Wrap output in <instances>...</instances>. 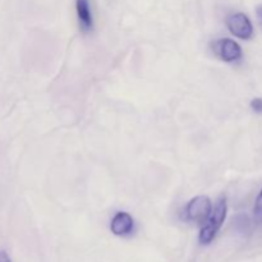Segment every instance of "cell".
I'll list each match as a JSON object with an SVG mask.
<instances>
[{
	"label": "cell",
	"instance_id": "1",
	"mask_svg": "<svg viewBox=\"0 0 262 262\" xmlns=\"http://www.w3.org/2000/svg\"><path fill=\"white\" fill-rule=\"evenodd\" d=\"M225 217H227V201L222 197L216 201L214 209L211 210V214L209 215L201 232H200L199 238L201 245H210L215 239L223 223L225 222Z\"/></svg>",
	"mask_w": 262,
	"mask_h": 262
},
{
	"label": "cell",
	"instance_id": "5",
	"mask_svg": "<svg viewBox=\"0 0 262 262\" xmlns=\"http://www.w3.org/2000/svg\"><path fill=\"white\" fill-rule=\"evenodd\" d=\"M133 223L132 216H130L128 212H117L114 215L112 220V224H110V229L112 233H114L115 235H119V237H124L132 233L133 230Z\"/></svg>",
	"mask_w": 262,
	"mask_h": 262
},
{
	"label": "cell",
	"instance_id": "10",
	"mask_svg": "<svg viewBox=\"0 0 262 262\" xmlns=\"http://www.w3.org/2000/svg\"><path fill=\"white\" fill-rule=\"evenodd\" d=\"M256 14H257V19H258V23L262 26V5L257 8V10H256Z\"/></svg>",
	"mask_w": 262,
	"mask_h": 262
},
{
	"label": "cell",
	"instance_id": "4",
	"mask_svg": "<svg viewBox=\"0 0 262 262\" xmlns=\"http://www.w3.org/2000/svg\"><path fill=\"white\" fill-rule=\"evenodd\" d=\"M212 48H214L212 49L214 53L227 63H233L242 58V49L232 38H222V40L215 41Z\"/></svg>",
	"mask_w": 262,
	"mask_h": 262
},
{
	"label": "cell",
	"instance_id": "7",
	"mask_svg": "<svg viewBox=\"0 0 262 262\" xmlns=\"http://www.w3.org/2000/svg\"><path fill=\"white\" fill-rule=\"evenodd\" d=\"M255 215H256V219H257L258 222L262 223V189H261L260 193H258L257 199H256Z\"/></svg>",
	"mask_w": 262,
	"mask_h": 262
},
{
	"label": "cell",
	"instance_id": "9",
	"mask_svg": "<svg viewBox=\"0 0 262 262\" xmlns=\"http://www.w3.org/2000/svg\"><path fill=\"white\" fill-rule=\"evenodd\" d=\"M0 262H12L9 255L5 251H0Z\"/></svg>",
	"mask_w": 262,
	"mask_h": 262
},
{
	"label": "cell",
	"instance_id": "6",
	"mask_svg": "<svg viewBox=\"0 0 262 262\" xmlns=\"http://www.w3.org/2000/svg\"><path fill=\"white\" fill-rule=\"evenodd\" d=\"M76 9L82 31L83 32L91 31L94 27V18H92V12L90 8V0H77Z\"/></svg>",
	"mask_w": 262,
	"mask_h": 262
},
{
	"label": "cell",
	"instance_id": "3",
	"mask_svg": "<svg viewBox=\"0 0 262 262\" xmlns=\"http://www.w3.org/2000/svg\"><path fill=\"white\" fill-rule=\"evenodd\" d=\"M227 27L232 35L242 40H250L253 35V26L245 13H234L228 15Z\"/></svg>",
	"mask_w": 262,
	"mask_h": 262
},
{
	"label": "cell",
	"instance_id": "8",
	"mask_svg": "<svg viewBox=\"0 0 262 262\" xmlns=\"http://www.w3.org/2000/svg\"><path fill=\"white\" fill-rule=\"evenodd\" d=\"M251 107H252L253 112L256 113H262V99L260 97H256L251 101Z\"/></svg>",
	"mask_w": 262,
	"mask_h": 262
},
{
	"label": "cell",
	"instance_id": "2",
	"mask_svg": "<svg viewBox=\"0 0 262 262\" xmlns=\"http://www.w3.org/2000/svg\"><path fill=\"white\" fill-rule=\"evenodd\" d=\"M212 205L207 196H197L186 207V219L194 223H205L211 214Z\"/></svg>",
	"mask_w": 262,
	"mask_h": 262
}]
</instances>
